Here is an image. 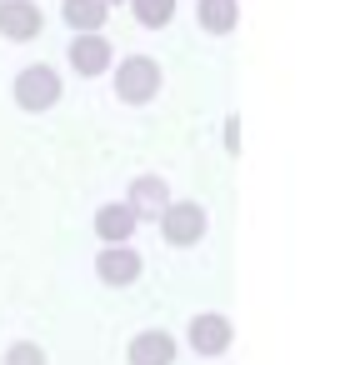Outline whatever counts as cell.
Wrapping results in <instances>:
<instances>
[{
	"label": "cell",
	"instance_id": "6da1fadb",
	"mask_svg": "<svg viewBox=\"0 0 345 365\" xmlns=\"http://www.w3.org/2000/svg\"><path fill=\"white\" fill-rule=\"evenodd\" d=\"M115 96L125 106H145L160 96V66L150 56H125L120 71H115Z\"/></svg>",
	"mask_w": 345,
	"mask_h": 365
},
{
	"label": "cell",
	"instance_id": "7a4b0ae2",
	"mask_svg": "<svg viewBox=\"0 0 345 365\" xmlns=\"http://www.w3.org/2000/svg\"><path fill=\"white\" fill-rule=\"evenodd\" d=\"M185 340H190V350H195L200 360H215V355H225V350L235 345V325H230L220 310H200V315H190Z\"/></svg>",
	"mask_w": 345,
	"mask_h": 365
},
{
	"label": "cell",
	"instance_id": "3957f363",
	"mask_svg": "<svg viewBox=\"0 0 345 365\" xmlns=\"http://www.w3.org/2000/svg\"><path fill=\"white\" fill-rule=\"evenodd\" d=\"M61 71H51L46 61L41 66H26L21 76H16V106L21 110H51L56 101H61Z\"/></svg>",
	"mask_w": 345,
	"mask_h": 365
},
{
	"label": "cell",
	"instance_id": "277c9868",
	"mask_svg": "<svg viewBox=\"0 0 345 365\" xmlns=\"http://www.w3.org/2000/svg\"><path fill=\"white\" fill-rule=\"evenodd\" d=\"M205 230H210V215L195 200H170L160 210V235L170 245H195V240H205Z\"/></svg>",
	"mask_w": 345,
	"mask_h": 365
},
{
	"label": "cell",
	"instance_id": "5b68a950",
	"mask_svg": "<svg viewBox=\"0 0 345 365\" xmlns=\"http://www.w3.org/2000/svg\"><path fill=\"white\" fill-rule=\"evenodd\" d=\"M175 355H180V345H175V335L170 330H135L130 335V345H125V360L130 365H175Z\"/></svg>",
	"mask_w": 345,
	"mask_h": 365
},
{
	"label": "cell",
	"instance_id": "8992f818",
	"mask_svg": "<svg viewBox=\"0 0 345 365\" xmlns=\"http://www.w3.org/2000/svg\"><path fill=\"white\" fill-rule=\"evenodd\" d=\"M46 31V16L36 0H0V36L6 41H36Z\"/></svg>",
	"mask_w": 345,
	"mask_h": 365
},
{
	"label": "cell",
	"instance_id": "52a82bcc",
	"mask_svg": "<svg viewBox=\"0 0 345 365\" xmlns=\"http://www.w3.org/2000/svg\"><path fill=\"white\" fill-rule=\"evenodd\" d=\"M170 205V185L160 175H135L130 190H125V210L135 220H160V210Z\"/></svg>",
	"mask_w": 345,
	"mask_h": 365
},
{
	"label": "cell",
	"instance_id": "ba28073f",
	"mask_svg": "<svg viewBox=\"0 0 345 365\" xmlns=\"http://www.w3.org/2000/svg\"><path fill=\"white\" fill-rule=\"evenodd\" d=\"M140 270H145V260H140V250H130V245H105V250L96 255V275H101L105 285H135Z\"/></svg>",
	"mask_w": 345,
	"mask_h": 365
},
{
	"label": "cell",
	"instance_id": "9c48e42d",
	"mask_svg": "<svg viewBox=\"0 0 345 365\" xmlns=\"http://www.w3.org/2000/svg\"><path fill=\"white\" fill-rule=\"evenodd\" d=\"M71 66L91 81V76H105L110 71V41L105 36H76L71 41Z\"/></svg>",
	"mask_w": 345,
	"mask_h": 365
},
{
	"label": "cell",
	"instance_id": "30bf717a",
	"mask_svg": "<svg viewBox=\"0 0 345 365\" xmlns=\"http://www.w3.org/2000/svg\"><path fill=\"white\" fill-rule=\"evenodd\" d=\"M135 225H140V220L125 210V200H110V205H101V210H96V235H101L105 245H130Z\"/></svg>",
	"mask_w": 345,
	"mask_h": 365
},
{
	"label": "cell",
	"instance_id": "8fae6325",
	"mask_svg": "<svg viewBox=\"0 0 345 365\" xmlns=\"http://www.w3.org/2000/svg\"><path fill=\"white\" fill-rule=\"evenodd\" d=\"M61 16H66V26H71V31H81V36H101V31H105L110 6H101V0H66Z\"/></svg>",
	"mask_w": 345,
	"mask_h": 365
},
{
	"label": "cell",
	"instance_id": "7c38bea8",
	"mask_svg": "<svg viewBox=\"0 0 345 365\" xmlns=\"http://www.w3.org/2000/svg\"><path fill=\"white\" fill-rule=\"evenodd\" d=\"M195 21H200V31H210V36H230L235 21H240V0H200V6H195Z\"/></svg>",
	"mask_w": 345,
	"mask_h": 365
},
{
	"label": "cell",
	"instance_id": "4fadbf2b",
	"mask_svg": "<svg viewBox=\"0 0 345 365\" xmlns=\"http://www.w3.org/2000/svg\"><path fill=\"white\" fill-rule=\"evenodd\" d=\"M130 11H135V21H140V26L165 31V26L175 21V0H130Z\"/></svg>",
	"mask_w": 345,
	"mask_h": 365
},
{
	"label": "cell",
	"instance_id": "5bb4252c",
	"mask_svg": "<svg viewBox=\"0 0 345 365\" xmlns=\"http://www.w3.org/2000/svg\"><path fill=\"white\" fill-rule=\"evenodd\" d=\"M6 365H51V360H46V350H41L36 340H16V345L6 350Z\"/></svg>",
	"mask_w": 345,
	"mask_h": 365
},
{
	"label": "cell",
	"instance_id": "9a60e30c",
	"mask_svg": "<svg viewBox=\"0 0 345 365\" xmlns=\"http://www.w3.org/2000/svg\"><path fill=\"white\" fill-rule=\"evenodd\" d=\"M101 6H120V0H101Z\"/></svg>",
	"mask_w": 345,
	"mask_h": 365
}]
</instances>
